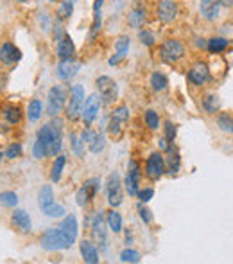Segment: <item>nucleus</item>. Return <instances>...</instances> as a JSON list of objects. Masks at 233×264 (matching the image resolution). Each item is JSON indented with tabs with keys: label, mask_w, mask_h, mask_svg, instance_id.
I'll return each mask as SVG.
<instances>
[{
	"label": "nucleus",
	"mask_w": 233,
	"mask_h": 264,
	"mask_svg": "<svg viewBox=\"0 0 233 264\" xmlns=\"http://www.w3.org/2000/svg\"><path fill=\"white\" fill-rule=\"evenodd\" d=\"M95 86L103 104H113L119 97V86H116L115 79L110 78V76H99L95 79Z\"/></svg>",
	"instance_id": "nucleus-6"
},
{
	"label": "nucleus",
	"mask_w": 233,
	"mask_h": 264,
	"mask_svg": "<svg viewBox=\"0 0 233 264\" xmlns=\"http://www.w3.org/2000/svg\"><path fill=\"white\" fill-rule=\"evenodd\" d=\"M127 24L133 29H142L145 24H147V11L145 7H133V9L127 13Z\"/></svg>",
	"instance_id": "nucleus-24"
},
{
	"label": "nucleus",
	"mask_w": 233,
	"mask_h": 264,
	"mask_svg": "<svg viewBox=\"0 0 233 264\" xmlns=\"http://www.w3.org/2000/svg\"><path fill=\"white\" fill-rule=\"evenodd\" d=\"M140 178H142V167L137 160H129L127 162V173L124 180V187L129 196H137L140 190Z\"/></svg>",
	"instance_id": "nucleus-11"
},
{
	"label": "nucleus",
	"mask_w": 233,
	"mask_h": 264,
	"mask_svg": "<svg viewBox=\"0 0 233 264\" xmlns=\"http://www.w3.org/2000/svg\"><path fill=\"white\" fill-rule=\"evenodd\" d=\"M145 176H147L151 182H158L163 174H165V159L160 151H152L151 155L145 160Z\"/></svg>",
	"instance_id": "nucleus-7"
},
{
	"label": "nucleus",
	"mask_w": 233,
	"mask_h": 264,
	"mask_svg": "<svg viewBox=\"0 0 233 264\" xmlns=\"http://www.w3.org/2000/svg\"><path fill=\"white\" fill-rule=\"evenodd\" d=\"M79 250H81V257L86 264H97L101 261L99 248H97V244L93 243V241H88V239L81 241V247H79Z\"/></svg>",
	"instance_id": "nucleus-23"
},
{
	"label": "nucleus",
	"mask_w": 233,
	"mask_h": 264,
	"mask_svg": "<svg viewBox=\"0 0 233 264\" xmlns=\"http://www.w3.org/2000/svg\"><path fill=\"white\" fill-rule=\"evenodd\" d=\"M101 183H103V182H101V178L86 180V182L81 185V189L77 190V194H75V203H77L79 207H86V205H88L90 201H92L93 198L99 194Z\"/></svg>",
	"instance_id": "nucleus-10"
},
{
	"label": "nucleus",
	"mask_w": 233,
	"mask_h": 264,
	"mask_svg": "<svg viewBox=\"0 0 233 264\" xmlns=\"http://www.w3.org/2000/svg\"><path fill=\"white\" fill-rule=\"evenodd\" d=\"M167 155L163 156L165 159V171L169 174H178L181 169V156H180V151L178 148L174 146V142H170V146L165 149Z\"/></svg>",
	"instance_id": "nucleus-21"
},
{
	"label": "nucleus",
	"mask_w": 233,
	"mask_h": 264,
	"mask_svg": "<svg viewBox=\"0 0 233 264\" xmlns=\"http://www.w3.org/2000/svg\"><path fill=\"white\" fill-rule=\"evenodd\" d=\"M187 79L190 85L194 86H203L210 81V67L205 61H196L190 67V71L187 72Z\"/></svg>",
	"instance_id": "nucleus-14"
},
{
	"label": "nucleus",
	"mask_w": 233,
	"mask_h": 264,
	"mask_svg": "<svg viewBox=\"0 0 233 264\" xmlns=\"http://www.w3.org/2000/svg\"><path fill=\"white\" fill-rule=\"evenodd\" d=\"M4 156H6V155H4V153L0 151V162H2V160H4Z\"/></svg>",
	"instance_id": "nucleus-56"
},
{
	"label": "nucleus",
	"mask_w": 233,
	"mask_h": 264,
	"mask_svg": "<svg viewBox=\"0 0 233 264\" xmlns=\"http://www.w3.org/2000/svg\"><path fill=\"white\" fill-rule=\"evenodd\" d=\"M95 135H97V131H93L92 128H85V130L81 131V135H79V137H81V140L85 142V146H86V144H90L93 138H95Z\"/></svg>",
	"instance_id": "nucleus-50"
},
{
	"label": "nucleus",
	"mask_w": 233,
	"mask_h": 264,
	"mask_svg": "<svg viewBox=\"0 0 233 264\" xmlns=\"http://www.w3.org/2000/svg\"><path fill=\"white\" fill-rule=\"evenodd\" d=\"M163 130H165V138L170 142H174V138H176L178 135V126L172 122V120H165V124H163Z\"/></svg>",
	"instance_id": "nucleus-47"
},
{
	"label": "nucleus",
	"mask_w": 233,
	"mask_h": 264,
	"mask_svg": "<svg viewBox=\"0 0 233 264\" xmlns=\"http://www.w3.org/2000/svg\"><path fill=\"white\" fill-rule=\"evenodd\" d=\"M131 243H133V236H131L129 232H126V244H127V247H129Z\"/></svg>",
	"instance_id": "nucleus-55"
},
{
	"label": "nucleus",
	"mask_w": 233,
	"mask_h": 264,
	"mask_svg": "<svg viewBox=\"0 0 233 264\" xmlns=\"http://www.w3.org/2000/svg\"><path fill=\"white\" fill-rule=\"evenodd\" d=\"M36 20H38V25L40 29H42L43 32H49L52 31V22H50V16L47 11H40L38 16H36Z\"/></svg>",
	"instance_id": "nucleus-42"
},
{
	"label": "nucleus",
	"mask_w": 233,
	"mask_h": 264,
	"mask_svg": "<svg viewBox=\"0 0 233 264\" xmlns=\"http://www.w3.org/2000/svg\"><path fill=\"white\" fill-rule=\"evenodd\" d=\"M129 47H131V38L127 34H120L119 38L115 40V54L110 58L108 63H110L111 67H115V65H119L122 60H126V54L129 52Z\"/></svg>",
	"instance_id": "nucleus-17"
},
{
	"label": "nucleus",
	"mask_w": 233,
	"mask_h": 264,
	"mask_svg": "<svg viewBox=\"0 0 233 264\" xmlns=\"http://www.w3.org/2000/svg\"><path fill=\"white\" fill-rule=\"evenodd\" d=\"M68 101V94L61 85H56L49 90L47 94V115L57 117L65 110Z\"/></svg>",
	"instance_id": "nucleus-5"
},
{
	"label": "nucleus",
	"mask_w": 233,
	"mask_h": 264,
	"mask_svg": "<svg viewBox=\"0 0 233 264\" xmlns=\"http://www.w3.org/2000/svg\"><path fill=\"white\" fill-rule=\"evenodd\" d=\"M201 106H203V110H205L206 113H210V115H216V113H219V108H221L219 97H217L216 94H206L205 97H203V101H201Z\"/></svg>",
	"instance_id": "nucleus-30"
},
{
	"label": "nucleus",
	"mask_w": 233,
	"mask_h": 264,
	"mask_svg": "<svg viewBox=\"0 0 233 264\" xmlns=\"http://www.w3.org/2000/svg\"><path fill=\"white\" fill-rule=\"evenodd\" d=\"M101 29H103V14H93L92 27H90V40H95Z\"/></svg>",
	"instance_id": "nucleus-45"
},
{
	"label": "nucleus",
	"mask_w": 233,
	"mask_h": 264,
	"mask_svg": "<svg viewBox=\"0 0 233 264\" xmlns=\"http://www.w3.org/2000/svg\"><path fill=\"white\" fill-rule=\"evenodd\" d=\"M108 133H110V137L113 138H120V135H122V122H119V120L115 119H110L108 120Z\"/></svg>",
	"instance_id": "nucleus-46"
},
{
	"label": "nucleus",
	"mask_w": 233,
	"mask_h": 264,
	"mask_svg": "<svg viewBox=\"0 0 233 264\" xmlns=\"http://www.w3.org/2000/svg\"><path fill=\"white\" fill-rule=\"evenodd\" d=\"M138 40H140L142 45L145 47H152L156 43V38L149 29H138Z\"/></svg>",
	"instance_id": "nucleus-43"
},
{
	"label": "nucleus",
	"mask_w": 233,
	"mask_h": 264,
	"mask_svg": "<svg viewBox=\"0 0 233 264\" xmlns=\"http://www.w3.org/2000/svg\"><path fill=\"white\" fill-rule=\"evenodd\" d=\"M0 205L14 208L18 205V194L13 192V190H4V192H0Z\"/></svg>",
	"instance_id": "nucleus-37"
},
{
	"label": "nucleus",
	"mask_w": 233,
	"mask_h": 264,
	"mask_svg": "<svg viewBox=\"0 0 233 264\" xmlns=\"http://www.w3.org/2000/svg\"><path fill=\"white\" fill-rule=\"evenodd\" d=\"M22 60V50L14 43L4 42L0 45V63L4 65H14Z\"/></svg>",
	"instance_id": "nucleus-19"
},
{
	"label": "nucleus",
	"mask_w": 233,
	"mask_h": 264,
	"mask_svg": "<svg viewBox=\"0 0 233 264\" xmlns=\"http://www.w3.org/2000/svg\"><path fill=\"white\" fill-rule=\"evenodd\" d=\"M187 54L185 45L176 38H167L165 42H162L160 45V60L167 65H176L178 61H181Z\"/></svg>",
	"instance_id": "nucleus-2"
},
{
	"label": "nucleus",
	"mask_w": 233,
	"mask_h": 264,
	"mask_svg": "<svg viewBox=\"0 0 233 264\" xmlns=\"http://www.w3.org/2000/svg\"><path fill=\"white\" fill-rule=\"evenodd\" d=\"M144 120H145V124H147V128L151 131H156L160 128V115L154 112V110H147V112H145V115H144Z\"/></svg>",
	"instance_id": "nucleus-41"
},
{
	"label": "nucleus",
	"mask_w": 233,
	"mask_h": 264,
	"mask_svg": "<svg viewBox=\"0 0 233 264\" xmlns=\"http://www.w3.org/2000/svg\"><path fill=\"white\" fill-rule=\"evenodd\" d=\"M217 2H219L221 7H228V9L233 7V0H217Z\"/></svg>",
	"instance_id": "nucleus-54"
},
{
	"label": "nucleus",
	"mask_w": 233,
	"mask_h": 264,
	"mask_svg": "<svg viewBox=\"0 0 233 264\" xmlns=\"http://www.w3.org/2000/svg\"><path fill=\"white\" fill-rule=\"evenodd\" d=\"M11 225H13V228H16L22 234H29L32 230L31 216L25 210H22V208H14V212L11 214Z\"/></svg>",
	"instance_id": "nucleus-20"
},
{
	"label": "nucleus",
	"mask_w": 233,
	"mask_h": 264,
	"mask_svg": "<svg viewBox=\"0 0 233 264\" xmlns=\"http://www.w3.org/2000/svg\"><path fill=\"white\" fill-rule=\"evenodd\" d=\"M206 42H208V40L198 38V40H196V47H198V49H203V50H205V49H206Z\"/></svg>",
	"instance_id": "nucleus-52"
},
{
	"label": "nucleus",
	"mask_w": 233,
	"mask_h": 264,
	"mask_svg": "<svg viewBox=\"0 0 233 264\" xmlns=\"http://www.w3.org/2000/svg\"><path fill=\"white\" fill-rule=\"evenodd\" d=\"M92 237L93 243L101 247V252H106L108 248V225L104 221V212H97L92 218Z\"/></svg>",
	"instance_id": "nucleus-8"
},
{
	"label": "nucleus",
	"mask_w": 233,
	"mask_h": 264,
	"mask_svg": "<svg viewBox=\"0 0 233 264\" xmlns=\"http://www.w3.org/2000/svg\"><path fill=\"white\" fill-rule=\"evenodd\" d=\"M60 228L61 232L65 234V237H67V241L72 244L77 241V236H79V225H77V218H75L74 214H68L63 218V221L60 223Z\"/></svg>",
	"instance_id": "nucleus-16"
},
{
	"label": "nucleus",
	"mask_w": 233,
	"mask_h": 264,
	"mask_svg": "<svg viewBox=\"0 0 233 264\" xmlns=\"http://www.w3.org/2000/svg\"><path fill=\"white\" fill-rule=\"evenodd\" d=\"M63 148V124L60 119H54L52 122L43 124L38 130L36 140L32 144V155L34 159L42 160L47 156H57Z\"/></svg>",
	"instance_id": "nucleus-1"
},
{
	"label": "nucleus",
	"mask_w": 233,
	"mask_h": 264,
	"mask_svg": "<svg viewBox=\"0 0 233 264\" xmlns=\"http://www.w3.org/2000/svg\"><path fill=\"white\" fill-rule=\"evenodd\" d=\"M104 2H106V0H93V6H92L93 14H103V6H104Z\"/></svg>",
	"instance_id": "nucleus-51"
},
{
	"label": "nucleus",
	"mask_w": 233,
	"mask_h": 264,
	"mask_svg": "<svg viewBox=\"0 0 233 264\" xmlns=\"http://www.w3.org/2000/svg\"><path fill=\"white\" fill-rule=\"evenodd\" d=\"M79 68H81V65L75 60H61L56 67V78L61 79V81H68L74 76H77Z\"/></svg>",
	"instance_id": "nucleus-18"
},
{
	"label": "nucleus",
	"mask_w": 233,
	"mask_h": 264,
	"mask_svg": "<svg viewBox=\"0 0 233 264\" xmlns=\"http://www.w3.org/2000/svg\"><path fill=\"white\" fill-rule=\"evenodd\" d=\"M56 54L60 60H74L75 58V43L70 34L65 32L63 38L56 42Z\"/></svg>",
	"instance_id": "nucleus-15"
},
{
	"label": "nucleus",
	"mask_w": 233,
	"mask_h": 264,
	"mask_svg": "<svg viewBox=\"0 0 233 264\" xmlns=\"http://www.w3.org/2000/svg\"><path fill=\"white\" fill-rule=\"evenodd\" d=\"M228 45H230V42H228L226 38H223V36H213V38H210L208 42H206V50L212 54H221L228 49Z\"/></svg>",
	"instance_id": "nucleus-28"
},
{
	"label": "nucleus",
	"mask_w": 233,
	"mask_h": 264,
	"mask_svg": "<svg viewBox=\"0 0 233 264\" xmlns=\"http://www.w3.org/2000/svg\"><path fill=\"white\" fill-rule=\"evenodd\" d=\"M106 225L113 234L122 232L124 221H122V216H120V212H116L115 208H113V210H110V212H106Z\"/></svg>",
	"instance_id": "nucleus-27"
},
{
	"label": "nucleus",
	"mask_w": 233,
	"mask_h": 264,
	"mask_svg": "<svg viewBox=\"0 0 233 264\" xmlns=\"http://www.w3.org/2000/svg\"><path fill=\"white\" fill-rule=\"evenodd\" d=\"M149 83H151V88L154 92H163L167 86H169V78H167L163 72L156 71L151 74V79H149Z\"/></svg>",
	"instance_id": "nucleus-31"
},
{
	"label": "nucleus",
	"mask_w": 233,
	"mask_h": 264,
	"mask_svg": "<svg viewBox=\"0 0 233 264\" xmlns=\"http://www.w3.org/2000/svg\"><path fill=\"white\" fill-rule=\"evenodd\" d=\"M65 166H67V156L60 153V155L54 159L52 167H50V180H52L54 183H57L61 180V176H63V171H65Z\"/></svg>",
	"instance_id": "nucleus-26"
},
{
	"label": "nucleus",
	"mask_w": 233,
	"mask_h": 264,
	"mask_svg": "<svg viewBox=\"0 0 233 264\" xmlns=\"http://www.w3.org/2000/svg\"><path fill=\"white\" fill-rule=\"evenodd\" d=\"M74 13V0H61L60 9H57V18L60 20H68Z\"/></svg>",
	"instance_id": "nucleus-36"
},
{
	"label": "nucleus",
	"mask_w": 233,
	"mask_h": 264,
	"mask_svg": "<svg viewBox=\"0 0 233 264\" xmlns=\"http://www.w3.org/2000/svg\"><path fill=\"white\" fill-rule=\"evenodd\" d=\"M50 203H54V189L52 185H42L38 190V207L40 208H45L49 207Z\"/></svg>",
	"instance_id": "nucleus-29"
},
{
	"label": "nucleus",
	"mask_w": 233,
	"mask_h": 264,
	"mask_svg": "<svg viewBox=\"0 0 233 264\" xmlns=\"http://www.w3.org/2000/svg\"><path fill=\"white\" fill-rule=\"evenodd\" d=\"M120 261L122 262H131V264H137V262H140V259H142V255H140V252H137V250H133V248H129L127 247L126 250H122L120 252Z\"/></svg>",
	"instance_id": "nucleus-39"
},
{
	"label": "nucleus",
	"mask_w": 233,
	"mask_h": 264,
	"mask_svg": "<svg viewBox=\"0 0 233 264\" xmlns=\"http://www.w3.org/2000/svg\"><path fill=\"white\" fill-rule=\"evenodd\" d=\"M106 194H108V203H110V207L116 208L122 205V201H124L122 180H120V174L116 173V171L106 178Z\"/></svg>",
	"instance_id": "nucleus-9"
},
{
	"label": "nucleus",
	"mask_w": 233,
	"mask_h": 264,
	"mask_svg": "<svg viewBox=\"0 0 233 264\" xmlns=\"http://www.w3.org/2000/svg\"><path fill=\"white\" fill-rule=\"evenodd\" d=\"M22 151H24V148H22L20 142H14V144H11L9 148H7L6 151H4V155H6V159L14 160V159H20Z\"/></svg>",
	"instance_id": "nucleus-44"
},
{
	"label": "nucleus",
	"mask_w": 233,
	"mask_h": 264,
	"mask_svg": "<svg viewBox=\"0 0 233 264\" xmlns=\"http://www.w3.org/2000/svg\"><path fill=\"white\" fill-rule=\"evenodd\" d=\"M49 2H54V4H57V2H61V0H49Z\"/></svg>",
	"instance_id": "nucleus-57"
},
{
	"label": "nucleus",
	"mask_w": 233,
	"mask_h": 264,
	"mask_svg": "<svg viewBox=\"0 0 233 264\" xmlns=\"http://www.w3.org/2000/svg\"><path fill=\"white\" fill-rule=\"evenodd\" d=\"M216 122L223 133L233 135V115H230V113H217Z\"/></svg>",
	"instance_id": "nucleus-33"
},
{
	"label": "nucleus",
	"mask_w": 233,
	"mask_h": 264,
	"mask_svg": "<svg viewBox=\"0 0 233 264\" xmlns=\"http://www.w3.org/2000/svg\"><path fill=\"white\" fill-rule=\"evenodd\" d=\"M42 115H43L42 101H40V99H32L27 106V119L31 120V122H36V120L42 119Z\"/></svg>",
	"instance_id": "nucleus-32"
},
{
	"label": "nucleus",
	"mask_w": 233,
	"mask_h": 264,
	"mask_svg": "<svg viewBox=\"0 0 233 264\" xmlns=\"http://www.w3.org/2000/svg\"><path fill=\"white\" fill-rule=\"evenodd\" d=\"M199 13L205 20L216 22L221 16V6L217 0H201L199 2Z\"/></svg>",
	"instance_id": "nucleus-22"
},
{
	"label": "nucleus",
	"mask_w": 233,
	"mask_h": 264,
	"mask_svg": "<svg viewBox=\"0 0 233 264\" xmlns=\"http://www.w3.org/2000/svg\"><path fill=\"white\" fill-rule=\"evenodd\" d=\"M42 212L47 216V218H63L65 214H67V210H65L63 205H57V203H50L49 207L42 208Z\"/></svg>",
	"instance_id": "nucleus-38"
},
{
	"label": "nucleus",
	"mask_w": 233,
	"mask_h": 264,
	"mask_svg": "<svg viewBox=\"0 0 233 264\" xmlns=\"http://www.w3.org/2000/svg\"><path fill=\"white\" fill-rule=\"evenodd\" d=\"M70 149L77 159L85 156V142L81 140V137L77 133H70Z\"/></svg>",
	"instance_id": "nucleus-34"
},
{
	"label": "nucleus",
	"mask_w": 233,
	"mask_h": 264,
	"mask_svg": "<svg viewBox=\"0 0 233 264\" xmlns=\"http://www.w3.org/2000/svg\"><path fill=\"white\" fill-rule=\"evenodd\" d=\"M2 117L9 126H18L22 122V119H24V112L16 104H6L2 108Z\"/></svg>",
	"instance_id": "nucleus-25"
},
{
	"label": "nucleus",
	"mask_w": 233,
	"mask_h": 264,
	"mask_svg": "<svg viewBox=\"0 0 233 264\" xmlns=\"http://www.w3.org/2000/svg\"><path fill=\"white\" fill-rule=\"evenodd\" d=\"M85 88L83 85H72L68 90V101L65 106V113H67L68 120H77L81 117L83 112V104H85Z\"/></svg>",
	"instance_id": "nucleus-4"
},
{
	"label": "nucleus",
	"mask_w": 233,
	"mask_h": 264,
	"mask_svg": "<svg viewBox=\"0 0 233 264\" xmlns=\"http://www.w3.org/2000/svg\"><path fill=\"white\" fill-rule=\"evenodd\" d=\"M160 149H163V151H165V149L167 148H169V146H170V140H167V138L165 137H162V138H160Z\"/></svg>",
	"instance_id": "nucleus-53"
},
{
	"label": "nucleus",
	"mask_w": 233,
	"mask_h": 264,
	"mask_svg": "<svg viewBox=\"0 0 233 264\" xmlns=\"http://www.w3.org/2000/svg\"><path fill=\"white\" fill-rule=\"evenodd\" d=\"M104 148H106V137L99 131V133L95 135V138L88 144V149L93 155H101V153L104 151Z\"/></svg>",
	"instance_id": "nucleus-35"
},
{
	"label": "nucleus",
	"mask_w": 233,
	"mask_h": 264,
	"mask_svg": "<svg viewBox=\"0 0 233 264\" xmlns=\"http://www.w3.org/2000/svg\"><path fill=\"white\" fill-rule=\"evenodd\" d=\"M138 200L142 201V203H147V201L152 200V196H154V189L152 187H145V189H140L138 190Z\"/></svg>",
	"instance_id": "nucleus-49"
},
{
	"label": "nucleus",
	"mask_w": 233,
	"mask_h": 264,
	"mask_svg": "<svg viewBox=\"0 0 233 264\" xmlns=\"http://www.w3.org/2000/svg\"><path fill=\"white\" fill-rule=\"evenodd\" d=\"M101 106H103V101H101L99 94H92L85 99V104H83V112H81V119L85 122V128H90L93 124V120L97 119L101 112Z\"/></svg>",
	"instance_id": "nucleus-12"
},
{
	"label": "nucleus",
	"mask_w": 233,
	"mask_h": 264,
	"mask_svg": "<svg viewBox=\"0 0 233 264\" xmlns=\"http://www.w3.org/2000/svg\"><path fill=\"white\" fill-rule=\"evenodd\" d=\"M129 108H127L126 104H120V106H116V108L111 112V115H110V119H115V120H119V122H127L129 120Z\"/></svg>",
	"instance_id": "nucleus-40"
},
{
	"label": "nucleus",
	"mask_w": 233,
	"mask_h": 264,
	"mask_svg": "<svg viewBox=\"0 0 233 264\" xmlns=\"http://www.w3.org/2000/svg\"><path fill=\"white\" fill-rule=\"evenodd\" d=\"M40 244H42L43 250L47 252H61V250H68L70 243L67 241L65 234L61 232L60 226H54V228H49L42 234L40 237Z\"/></svg>",
	"instance_id": "nucleus-3"
},
{
	"label": "nucleus",
	"mask_w": 233,
	"mask_h": 264,
	"mask_svg": "<svg viewBox=\"0 0 233 264\" xmlns=\"http://www.w3.org/2000/svg\"><path fill=\"white\" fill-rule=\"evenodd\" d=\"M156 16L162 24H172L180 16V6L174 0H160L156 6Z\"/></svg>",
	"instance_id": "nucleus-13"
},
{
	"label": "nucleus",
	"mask_w": 233,
	"mask_h": 264,
	"mask_svg": "<svg viewBox=\"0 0 233 264\" xmlns=\"http://www.w3.org/2000/svg\"><path fill=\"white\" fill-rule=\"evenodd\" d=\"M138 214H140V219L145 223V225H151V223H152V214H151V210H149V208L145 207L144 203L138 205Z\"/></svg>",
	"instance_id": "nucleus-48"
},
{
	"label": "nucleus",
	"mask_w": 233,
	"mask_h": 264,
	"mask_svg": "<svg viewBox=\"0 0 233 264\" xmlns=\"http://www.w3.org/2000/svg\"><path fill=\"white\" fill-rule=\"evenodd\" d=\"M18 2H29V0H18Z\"/></svg>",
	"instance_id": "nucleus-58"
}]
</instances>
